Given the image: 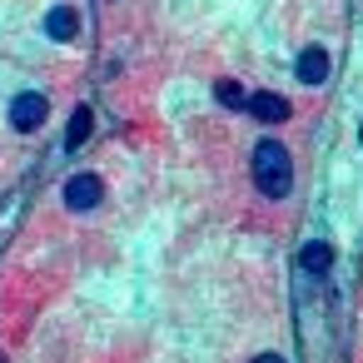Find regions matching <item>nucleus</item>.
<instances>
[{"label": "nucleus", "instance_id": "f257e3e1", "mask_svg": "<svg viewBox=\"0 0 363 363\" xmlns=\"http://www.w3.org/2000/svg\"><path fill=\"white\" fill-rule=\"evenodd\" d=\"M254 184L269 194V199H284L289 184H294V164H289V150L279 140H264L254 150Z\"/></svg>", "mask_w": 363, "mask_h": 363}, {"label": "nucleus", "instance_id": "f03ea898", "mask_svg": "<svg viewBox=\"0 0 363 363\" xmlns=\"http://www.w3.org/2000/svg\"><path fill=\"white\" fill-rule=\"evenodd\" d=\"M45 95H35V90H26V95H16L11 100V125L21 130V135H30V130H40L45 125Z\"/></svg>", "mask_w": 363, "mask_h": 363}, {"label": "nucleus", "instance_id": "7ed1b4c3", "mask_svg": "<svg viewBox=\"0 0 363 363\" xmlns=\"http://www.w3.org/2000/svg\"><path fill=\"white\" fill-rule=\"evenodd\" d=\"M259 125H284L289 120V100L284 95H274V90H259V95H249V105H244Z\"/></svg>", "mask_w": 363, "mask_h": 363}, {"label": "nucleus", "instance_id": "20e7f679", "mask_svg": "<svg viewBox=\"0 0 363 363\" xmlns=\"http://www.w3.org/2000/svg\"><path fill=\"white\" fill-rule=\"evenodd\" d=\"M100 194H105L100 174H75V179L65 184V204H70V209H95Z\"/></svg>", "mask_w": 363, "mask_h": 363}, {"label": "nucleus", "instance_id": "39448f33", "mask_svg": "<svg viewBox=\"0 0 363 363\" xmlns=\"http://www.w3.org/2000/svg\"><path fill=\"white\" fill-rule=\"evenodd\" d=\"M75 30H80V16H75L70 6H55V11L45 16V35H50V40H75Z\"/></svg>", "mask_w": 363, "mask_h": 363}, {"label": "nucleus", "instance_id": "423d86ee", "mask_svg": "<svg viewBox=\"0 0 363 363\" xmlns=\"http://www.w3.org/2000/svg\"><path fill=\"white\" fill-rule=\"evenodd\" d=\"M298 80H303V85H323V80H328V55H323L318 45H308V50L298 55Z\"/></svg>", "mask_w": 363, "mask_h": 363}, {"label": "nucleus", "instance_id": "0eeeda50", "mask_svg": "<svg viewBox=\"0 0 363 363\" xmlns=\"http://www.w3.org/2000/svg\"><path fill=\"white\" fill-rule=\"evenodd\" d=\"M298 264H303V269H308V274H323V269H328V264H333V249H328V244H318V239H313V244H308V249H303V254H298Z\"/></svg>", "mask_w": 363, "mask_h": 363}, {"label": "nucleus", "instance_id": "6e6552de", "mask_svg": "<svg viewBox=\"0 0 363 363\" xmlns=\"http://www.w3.org/2000/svg\"><path fill=\"white\" fill-rule=\"evenodd\" d=\"M90 125H95V115H90V110H75V115H70V135H65V145L80 150V140L90 135Z\"/></svg>", "mask_w": 363, "mask_h": 363}, {"label": "nucleus", "instance_id": "1a4fd4ad", "mask_svg": "<svg viewBox=\"0 0 363 363\" xmlns=\"http://www.w3.org/2000/svg\"><path fill=\"white\" fill-rule=\"evenodd\" d=\"M219 100H224V105H234V110H244V105H249V95H244L239 85H219Z\"/></svg>", "mask_w": 363, "mask_h": 363}, {"label": "nucleus", "instance_id": "9d476101", "mask_svg": "<svg viewBox=\"0 0 363 363\" xmlns=\"http://www.w3.org/2000/svg\"><path fill=\"white\" fill-rule=\"evenodd\" d=\"M254 363H284V353H259Z\"/></svg>", "mask_w": 363, "mask_h": 363}]
</instances>
